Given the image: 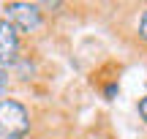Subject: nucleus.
Segmentation results:
<instances>
[{
    "mask_svg": "<svg viewBox=\"0 0 147 139\" xmlns=\"http://www.w3.org/2000/svg\"><path fill=\"white\" fill-rule=\"evenodd\" d=\"M139 36L147 41V11H144V16H142V22H139Z\"/></svg>",
    "mask_w": 147,
    "mask_h": 139,
    "instance_id": "obj_5",
    "label": "nucleus"
},
{
    "mask_svg": "<svg viewBox=\"0 0 147 139\" xmlns=\"http://www.w3.org/2000/svg\"><path fill=\"white\" fill-rule=\"evenodd\" d=\"M5 19L14 27H19V30L33 33L41 27V11L33 3H8L5 5Z\"/></svg>",
    "mask_w": 147,
    "mask_h": 139,
    "instance_id": "obj_2",
    "label": "nucleus"
},
{
    "mask_svg": "<svg viewBox=\"0 0 147 139\" xmlns=\"http://www.w3.org/2000/svg\"><path fill=\"white\" fill-rule=\"evenodd\" d=\"M5 90H8V74H5V71L0 68V96H3Z\"/></svg>",
    "mask_w": 147,
    "mask_h": 139,
    "instance_id": "obj_4",
    "label": "nucleus"
},
{
    "mask_svg": "<svg viewBox=\"0 0 147 139\" xmlns=\"http://www.w3.org/2000/svg\"><path fill=\"white\" fill-rule=\"evenodd\" d=\"M16 52H19V33L8 19L0 22V65L14 63Z\"/></svg>",
    "mask_w": 147,
    "mask_h": 139,
    "instance_id": "obj_3",
    "label": "nucleus"
},
{
    "mask_svg": "<svg viewBox=\"0 0 147 139\" xmlns=\"http://www.w3.org/2000/svg\"><path fill=\"white\" fill-rule=\"evenodd\" d=\"M139 115H142V120L147 123V96L142 98V101H139Z\"/></svg>",
    "mask_w": 147,
    "mask_h": 139,
    "instance_id": "obj_6",
    "label": "nucleus"
},
{
    "mask_svg": "<svg viewBox=\"0 0 147 139\" xmlns=\"http://www.w3.org/2000/svg\"><path fill=\"white\" fill-rule=\"evenodd\" d=\"M30 131V120L22 104L16 101H0V136L3 139H19Z\"/></svg>",
    "mask_w": 147,
    "mask_h": 139,
    "instance_id": "obj_1",
    "label": "nucleus"
}]
</instances>
